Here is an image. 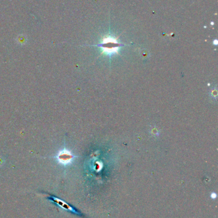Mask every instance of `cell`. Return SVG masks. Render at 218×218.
I'll use <instances>...</instances> for the list:
<instances>
[{"label":"cell","instance_id":"6da1fadb","mask_svg":"<svg viewBox=\"0 0 218 218\" xmlns=\"http://www.w3.org/2000/svg\"><path fill=\"white\" fill-rule=\"evenodd\" d=\"M98 46L103 49L104 52L111 54L116 53L122 45L117 42L116 39L111 36H107L103 39V43L98 45Z\"/></svg>","mask_w":218,"mask_h":218},{"label":"cell","instance_id":"7a4b0ae2","mask_svg":"<svg viewBox=\"0 0 218 218\" xmlns=\"http://www.w3.org/2000/svg\"><path fill=\"white\" fill-rule=\"evenodd\" d=\"M58 158L59 161L62 164H67L72 161L73 158V155L69 151L64 150L60 152Z\"/></svg>","mask_w":218,"mask_h":218},{"label":"cell","instance_id":"3957f363","mask_svg":"<svg viewBox=\"0 0 218 218\" xmlns=\"http://www.w3.org/2000/svg\"><path fill=\"white\" fill-rule=\"evenodd\" d=\"M50 200H52V202H55L57 203V204H58V205H60V207H63V208H65V209H67V210H70L72 211H73V212H75L72 208L66 203H65L63 201L61 200H60L59 198H54V197H51V198H49Z\"/></svg>","mask_w":218,"mask_h":218},{"label":"cell","instance_id":"277c9868","mask_svg":"<svg viewBox=\"0 0 218 218\" xmlns=\"http://www.w3.org/2000/svg\"><path fill=\"white\" fill-rule=\"evenodd\" d=\"M216 196H217V195H216L215 193H212L211 194V198H212L215 199V198H216Z\"/></svg>","mask_w":218,"mask_h":218}]
</instances>
